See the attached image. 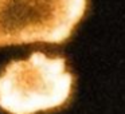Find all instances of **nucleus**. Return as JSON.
<instances>
[{"mask_svg":"<svg viewBox=\"0 0 125 114\" xmlns=\"http://www.w3.org/2000/svg\"><path fill=\"white\" fill-rule=\"evenodd\" d=\"M73 75L61 57L32 52L12 60L0 74V107L10 114H36L63 106L71 95Z\"/></svg>","mask_w":125,"mask_h":114,"instance_id":"obj_1","label":"nucleus"},{"mask_svg":"<svg viewBox=\"0 0 125 114\" xmlns=\"http://www.w3.org/2000/svg\"><path fill=\"white\" fill-rule=\"evenodd\" d=\"M86 8L87 0H0V47L63 43Z\"/></svg>","mask_w":125,"mask_h":114,"instance_id":"obj_2","label":"nucleus"}]
</instances>
